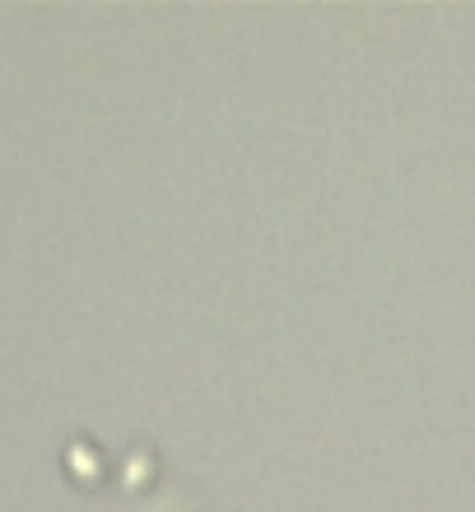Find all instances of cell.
<instances>
[{"instance_id":"6da1fadb","label":"cell","mask_w":475,"mask_h":512,"mask_svg":"<svg viewBox=\"0 0 475 512\" xmlns=\"http://www.w3.org/2000/svg\"><path fill=\"white\" fill-rule=\"evenodd\" d=\"M154 475H159V457H154L145 443H136L131 452H126V471H122V480H126V489H140V485H150Z\"/></svg>"}]
</instances>
